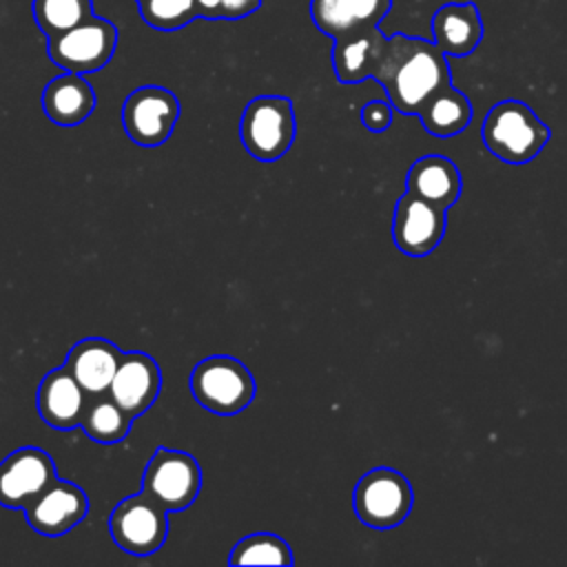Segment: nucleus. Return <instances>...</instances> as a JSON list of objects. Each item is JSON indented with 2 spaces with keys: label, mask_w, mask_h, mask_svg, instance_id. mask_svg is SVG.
Masks as SVG:
<instances>
[{
  "label": "nucleus",
  "mask_w": 567,
  "mask_h": 567,
  "mask_svg": "<svg viewBox=\"0 0 567 567\" xmlns=\"http://www.w3.org/2000/svg\"><path fill=\"white\" fill-rule=\"evenodd\" d=\"M372 78L385 89L392 109L403 115H419L434 93L452 84L447 55L434 40L405 33L385 38Z\"/></svg>",
  "instance_id": "obj_1"
},
{
  "label": "nucleus",
  "mask_w": 567,
  "mask_h": 567,
  "mask_svg": "<svg viewBox=\"0 0 567 567\" xmlns=\"http://www.w3.org/2000/svg\"><path fill=\"white\" fill-rule=\"evenodd\" d=\"M481 135L494 157L505 164H527L545 148L551 131L525 102L503 100L487 111Z\"/></svg>",
  "instance_id": "obj_2"
},
{
  "label": "nucleus",
  "mask_w": 567,
  "mask_h": 567,
  "mask_svg": "<svg viewBox=\"0 0 567 567\" xmlns=\"http://www.w3.org/2000/svg\"><path fill=\"white\" fill-rule=\"evenodd\" d=\"M190 392L204 410L233 416L244 412L255 399V379L239 359L213 354L193 368Z\"/></svg>",
  "instance_id": "obj_3"
},
{
  "label": "nucleus",
  "mask_w": 567,
  "mask_h": 567,
  "mask_svg": "<svg viewBox=\"0 0 567 567\" xmlns=\"http://www.w3.org/2000/svg\"><path fill=\"white\" fill-rule=\"evenodd\" d=\"M295 133V106L284 95H257L241 113V144L259 162L279 159L292 146Z\"/></svg>",
  "instance_id": "obj_4"
},
{
  "label": "nucleus",
  "mask_w": 567,
  "mask_h": 567,
  "mask_svg": "<svg viewBox=\"0 0 567 567\" xmlns=\"http://www.w3.org/2000/svg\"><path fill=\"white\" fill-rule=\"evenodd\" d=\"M117 27L100 16H91L84 22L47 38V53L55 66L71 73H95L104 69L117 47Z\"/></svg>",
  "instance_id": "obj_5"
},
{
  "label": "nucleus",
  "mask_w": 567,
  "mask_h": 567,
  "mask_svg": "<svg viewBox=\"0 0 567 567\" xmlns=\"http://www.w3.org/2000/svg\"><path fill=\"white\" fill-rule=\"evenodd\" d=\"M414 492L410 481L392 467H374L354 485L352 505L357 518L374 529H392L412 512Z\"/></svg>",
  "instance_id": "obj_6"
},
{
  "label": "nucleus",
  "mask_w": 567,
  "mask_h": 567,
  "mask_svg": "<svg viewBox=\"0 0 567 567\" xmlns=\"http://www.w3.org/2000/svg\"><path fill=\"white\" fill-rule=\"evenodd\" d=\"M202 487V470L193 454L159 445L142 474V492L166 512H179L195 503Z\"/></svg>",
  "instance_id": "obj_7"
},
{
  "label": "nucleus",
  "mask_w": 567,
  "mask_h": 567,
  "mask_svg": "<svg viewBox=\"0 0 567 567\" xmlns=\"http://www.w3.org/2000/svg\"><path fill=\"white\" fill-rule=\"evenodd\" d=\"M109 532L126 554L151 556L168 536V512L140 489L115 505L109 516Z\"/></svg>",
  "instance_id": "obj_8"
},
{
  "label": "nucleus",
  "mask_w": 567,
  "mask_h": 567,
  "mask_svg": "<svg viewBox=\"0 0 567 567\" xmlns=\"http://www.w3.org/2000/svg\"><path fill=\"white\" fill-rule=\"evenodd\" d=\"M179 117V100L173 91L146 84L131 91L122 104V126L131 142L144 148L164 144Z\"/></svg>",
  "instance_id": "obj_9"
},
{
  "label": "nucleus",
  "mask_w": 567,
  "mask_h": 567,
  "mask_svg": "<svg viewBox=\"0 0 567 567\" xmlns=\"http://www.w3.org/2000/svg\"><path fill=\"white\" fill-rule=\"evenodd\" d=\"M58 478L49 452L27 445L0 461V505L9 509L29 507Z\"/></svg>",
  "instance_id": "obj_10"
},
{
  "label": "nucleus",
  "mask_w": 567,
  "mask_h": 567,
  "mask_svg": "<svg viewBox=\"0 0 567 567\" xmlns=\"http://www.w3.org/2000/svg\"><path fill=\"white\" fill-rule=\"evenodd\" d=\"M447 228L445 210L432 202L405 190L394 208L392 239L408 257L430 255L443 239Z\"/></svg>",
  "instance_id": "obj_11"
},
{
  "label": "nucleus",
  "mask_w": 567,
  "mask_h": 567,
  "mask_svg": "<svg viewBox=\"0 0 567 567\" xmlns=\"http://www.w3.org/2000/svg\"><path fill=\"white\" fill-rule=\"evenodd\" d=\"M27 523L40 536H64L89 514L86 492L64 478H55L29 507L22 509Z\"/></svg>",
  "instance_id": "obj_12"
},
{
  "label": "nucleus",
  "mask_w": 567,
  "mask_h": 567,
  "mask_svg": "<svg viewBox=\"0 0 567 567\" xmlns=\"http://www.w3.org/2000/svg\"><path fill=\"white\" fill-rule=\"evenodd\" d=\"M159 390L162 372L157 361L142 350L124 352L109 385V396L137 419L157 401Z\"/></svg>",
  "instance_id": "obj_13"
},
{
  "label": "nucleus",
  "mask_w": 567,
  "mask_h": 567,
  "mask_svg": "<svg viewBox=\"0 0 567 567\" xmlns=\"http://www.w3.org/2000/svg\"><path fill=\"white\" fill-rule=\"evenodd\" d=\"M86 392L73 379L66 365L53 368L47 372L38 385V414L53 430H73L80 425V419L86 408Z\"/></svg>",
  "instance_id": "obj_14"
},
{
  "label": "nucleus",
  "mask_w": 567,
  "mask_h": 567,
  "mask_svg": "<svg viewBox=\"0 0 567 567\" xmlns=\"http://www.w3.org/2000/svg\"><path fill=\"white\" fill-rule=\"evenodd\" d=\"M390 9L392 0H310L315 27L332 40L379 27Z\"/></svg>",
  "instance_id": "obj_15"
},
{
  "label": "nucleus",
  "mask_w": 567,
  "mask_h": 567,
  "mask_svg": "<svg viewBox=\"0 0 567 567\" xmlns=\"http://www.w3.org/2000/svg\"><path fill=\"white\" fill-rule=\"evenodd\" d=\"M124 352L109 339L86 337L71 346L64 365L89 396L109 392Z\"/></svg>",
  "instance_id": "obj_16"
},
{
  "label": "nucleus",
  "mask_w": 567,
  "mask_h": 567,
  "mask_svg": "<svg viewBox=\"0 0 567 567\" xmlns=\"http://www.w3.org/2000/svg\"><path fill=\"white\" fill-rule=\"evenodd\" d=\"M434 44L445 55H470L483 40V18L474 2H447L432 16Z\"/></svg>",
  "instance_id": "obj_17"
},
{
  "label": "nucleus",
  "mask_w": 567,
  "mask_h": 567,
  "mask_svg": "<svg viewBox=\"0 0 567 567\" xmlns=\"http://www.w3.org/2000/svg\"><path fill=\"white\" fill-rule=\"evenodd\" d=\"M42 111L55 126H78L95 109V93L80 73L64 71L42 91Z\"/></svg>",
  "instance_id": "obj_18"
},
{
  "label": "nucleus",
  "mask_w": 567,
  "mask_h": 567,
  "mask_svg": "<svg viewBox=\"0 0 567 567\" xmlns=\"http://www.w3.org/2000/svg\"><path fill=\"white\" fill-rule=\"evenodd\" d=\"M405 190L447 210L461 197L463 179L456 164L445 155H423L410 166Z\"/></svg>",
  "instance_id": "obj_19"
},
{
  "label": "nucleus",
  "mask_w": 567,
  "mask_h": 567,
  "mask_svg": "<svg viewBox=\"0 0 567 567\" xmlns=\"http://www.w3.org/2000/svg\"><path fill=\"white\" fill-rule=\"evenodd\" d=\"M388 35L379 27H370L334 40L332 66L341 84H357L372 78Z\"/></svg>",
  "instance_id": "obj_20"
},
{
  "label": "nucleus",
  "mask_w": 567,
  "mask_h": 567,
  "mask_svg": "<svg viewBox=\"0 0 567 567\" xmlns=\"http://www.w3.org/2000/svg\"><path fill=\"white\" fill-rule=\"evenodd\" d=\"M419 120L423 128L434 137H452L465 131L472 122V104L465 93L450 84L423 104V109L419 111Z\"/></svg>",
  "instance_id": "obj_21"
},
{
  "label": "nucleus",
  "mask_w": 567,
  "mask_h": 567,
  "mask_svg": "<svg viewBox=\"0 0 567 567\" xmlns=\"http://www.w3.org/2000/svg\"><path fill=\"white\" fill-rule=\"evenodd\" d=\"M131 421L133 416L122 405H117L109 392H104L91 396L80 419V427L91 441L100 445H115L128 434Z\"/></svg>",
  "instance_id": "obj_22"
},
{
  "label": "nucleus",
  "mask_w": 567,
  "mask_h": 567,
  "mask_svg": "<svg viewBox=\"0 0 567 567\" xmlns=\"http://www.w3.org/2000/svg\"><path fill=\"white\" fill-rule=\"evenodd\" d=\"M228 563L230 565H292L295 556L290 545L281 536L257 532L235 543V547L230 549Z\"/></svg>",
  "instance_id": "obj_23"
},
{
  "label": "nucleus",
  "mask_w": 567,
  "mask_h": 567,
  "mask_svg": "<svg viewBox=\"0 0 567 567\" xmlns=\"http://www.w3.org/2000/svg\"><path fill=\"white\" fill-rule=\"evenodd\" d=\"M93 16V0H33L38 29L51 38Z\"/></svg>",
  "instance_id": "obj_24"
},
{
  "label": "nucleus",
  "mask_w": 567,
  "mask_h": 567,
  "mask_svg": "<svg viewBox=\"0 0 567 567\" xmlns=\"http://www.w3.org/2000/svg\"><path fill=\"white\" fill-rule=\"evenodd\" d=\"M142 20L157 31H177L199 18L195 0H137Z\"/></svg>",
  "instance_id": "obj_25"
},
{
  "label": "nucleus",
  "mask_w": 567,
  "mask_h": 567,
  "mask_svg": "<svg viewBox=\"0 0 567 567\" xmlns=\"http://www.w3.org/2000/svg\"><path fill=\"white\" fill-rule=\"evenodd\" d=\"M361 122L372 133L385 131L392 124V104L383 102V100H372V102L363 104Z\"/></svg>",
  "instance_id": "obj_26"
},
{
  "label": "nucleus",
  "mask_w": 567,
  "mask_h": 567,
  "mask_svg": "<svg viewBox=\"0 0 567 567\" xmlns=\"http://www.w3.org/2000/svg\"><path fill=\"white\" fill-rule=\"evenodd\" d=\"M259 7H261V0H221L219 18L239 20L255 13Z\"/></svg>",
  "instance_id": "obj_27"
},
{
  "label": "nucleus",
  "mask_w": 567,
  "mask_h": 567,
  "mask_svg": "<svg viewBox=\"0 0 567 567\" xmlns=\"http://www.w3.org/2000/svg\"><path fill=\"white\" fill-rule=\"evenodd\" d=\"M195 2H197V9H199V18H208V20L219 18L221 0H195Z\"/></svg>",
  "instance_id": "obj_28"
}]
</instances>
